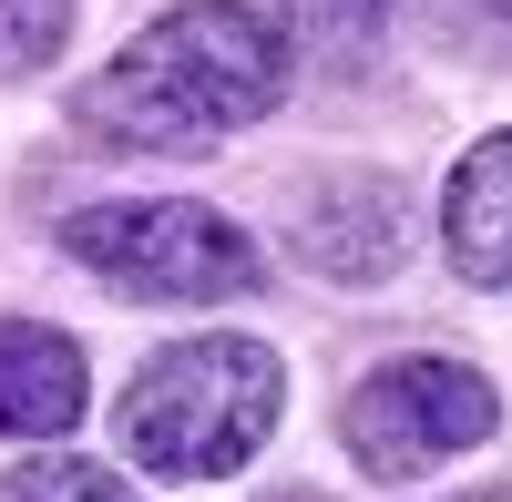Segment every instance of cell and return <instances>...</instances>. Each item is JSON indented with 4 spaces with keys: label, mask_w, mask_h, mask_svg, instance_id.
I'll return each instance as SVG.
<instances>
[{
    "label": "cell",
    "mask_w": 512,
    "mask_h": 502,
    "mask_svg": "<svg viewBox=\"0 0 512 502\" xmlns=\"http://www.w3.org/2000/svg\"><path fill=\"white\" fill-rule=\"evenodd\" d=\"M287 72H297V52L267 11L185 0L72 93V134H93L113 154H195V144H226L246 123H267L287 103Z\"/></svg>",
    "instance_id": "obj_1"
},
{
    "label": "cell",
    "mask_w": 512,
    "mask_h": 502,
    "mask_svg": "<svg viewBox=\"0 0 512 502\" xmlns=\"http://www.w3.org/2000/svg\"><path fill=\"white\" fill-rule=\"evenodd\" d=\"M287 410V369L267 339H175L134 369V390H123V451L154 472V482H226L246 472L256 451H267Z\"/></svg>",
    "instance_id": "obj_2"
},
{
    "label": "cell",
    "mask_w": 512,
    "mask_h": 502,
    "mask_svg": "<svg viewBox=\"0 0 512 502\" xmlns=\"http://www.w3.org/2000/svg\"><path fill=\"white\" fill-rule=\"evenodd\" d=\"M62 246L93 267L113 298H154V308H226L256 277V236L195 195H134V205H82Z\"/></svg>",
    "instance_id": "obj_3"
},
{
    "label": "cell",
    "mask_w": 512,
    "mask_h": 502,
    "mask_svg": "<svg viewBox=\"0 0 512 502\" xmlns=\"http://www.w3.org/2000/svg\"><path fill=\"white\" fill-rule=\"evenodd\" d=\"M502 431V390L482 380L472 359H379L369 380L338 400V441H349V462L369 482H420V472H441L461 462L472 441Z\"/></svg>",
    "instance_id": "obj_4"
},
{
    "label": "cell",
    "mask_w": 512,
    "mask_h": 502,
    "mask_svg": "<svg viewBox=\"0 0 512 502\" xmlns=\"http://www.w3.org/2000/svg\"><path fill=\"white\" fill-rule=\"evenodd\" d=\"M400 257H410V185L328 175L318 195H297V267H318L338 287H379Z\"/></svg>",
    "instance_id": "obj_5"
},
{
    "label": "cell",
    "mask_w": 512,
    "mask_h": 502,
    "mask_svg": "<svg viewBox=\"0 0 512 502\" xmlns=\"http://www.w3.org/2000/svg\"><path fill=\"white\" fill-rule=\"evenodd\" d=\"M93 410V369L62 328L0 318V441H52Z\"/></svg>",
    "instance_id": "obj_6"
},
{
    "label": "cell",
    "mask_w": 512,
    "mask_h": 502,
    "mask_svg": "<svg viewBox=\"0 0 512 502\" xmlns=\"http://www.w3.org/2000/svg\"><path fill=\"white\" fill-rule=\"evenodd\" d=\"M441 246H451V267L472 287L512 298V134H482L472 154L451 164V185H441Z\"/></svg>",
    "instance_id": "obj_7"
},
{
    "label": "cell",
    "mask_w": 512,
    "mask_h": 502,
    "mask_svg": "<svg viewBox=\"0 0 512 502\" xmlns=\"http://www.w3.org/2000/svg\"><path fill=\"white\" fill-rule=\"evenodd\" d=\"M0 502H144L113 462H82V451H41V462L0 472Z\"/></svg>",
    "instance_id": "obj_8"
},
{
    "label": "cell",
    "mask_w": 512,
    "mask_h": 502,
    "mask_svg": "<svg viewBox=\"0 0 512 502\" xmlns=\"http://www.w3.org/2000/svg\"><path fill=\"white\" fill-rule=\"evenodd\" d=\"M72 41V0H0V82L52 72Z\"/></svg>",
    "instance_id": "obj_9"
},
{
    "label": "cell",
    "mask_w": 512,
    "mask_h": 502,
    "mask_svg": "<svg viewBox=\"0 0 512 502\" xmlns=\"http://www.w3.org/2000/svg\"><path fill=\"white\" fill-rule=\"evenodd\" d=\"M390 11H400V0H297V21H308V41H349V52L390 31Z\"/></svg>",
    "instance_id": "obj_10"
}]
</instances>
